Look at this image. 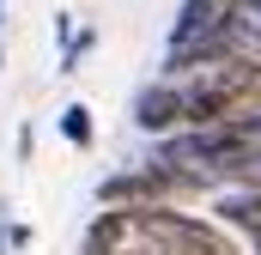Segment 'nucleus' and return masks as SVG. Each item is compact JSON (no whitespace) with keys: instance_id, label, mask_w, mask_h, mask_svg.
I'll return each mask as SVG.
<instances>
[{"instance_id":"1","label":"nucleus","mask_w":261,"mask_h":255,"mask_svg":"<svg viewBox=\"0 0 261 255\" xmlns=\"http://www.w3.org/2000/svg\"><path fill=\"white\" fill-rule=\"evenodd\" d=\"M182 91L189 128H213L231 116H255L261 110V55H231V61H206L189 73H158Z\"/></svg>"},{"instance_id":"2","label":"nucleus","mask_w":261,"mask_h":255,"mask_svg":"<svg viewBox=\"0 0 261 255\" xmlns=\"http://www.w3.org/2000/svg\"><path fill=\"white\" fill-rule=\"evenodd\" d=\"M97 213H152V207H189V200H206L195 176L182 170H164L152 158H134V164H116L110 176H97Z\"/></svg>"},{"instance_id":"3","label":"nucleus","mask_w":261,"mask_h":255,"mask_svg":"<svg viewBox=\"0 0 261 255\" xmlns=\"http://www.w3.org/2000/svg\"><path fill=\"white\" fill-rule=\"evenodd\" d=\"M128 122L134 134H146V140H164V134H182L189 128V110H182V91L170 85V79H146L140 91L128 97Z\"/></svg>"},{"instance_id":"4","label":"nucleus","mask_w":261,"mask_h":255,"mask_svg":"<svg viewBox=\"0 0 261 255\" xmlns=\"http://www.w3.org/2000/svg\"><path fill=\"white\" fill-rule=\"evenodd\" d=\"M206 213H213L237 243H249V255H261V189H219L206 200Z\"/></svg>"},{"instance_id":"5","label":"nucleus","mask_w":261,"mask_h":255,"mask_svg":"<svg viewBox=\"0 0 261 255\" xmlns=\"http://www.w3.org/2000/svg\"><path fill=\"white\" fill-rule=\"evenodd\" d=\"M55 134H61L73 152H91V146H97V116H91V104H85V97L61 104V116H55Z\"/></svg>"},{"instance_id":"6","label":"nucleus","mask_w":261,"mask_h":255,"mask_svg":"<svg viewBox=\"0 0 261 255\" xmlns=\"http://www.w3.org/2000/svg\"><path fill=\"white\" fill-rule=\"evenodd\" d=\"M91 49H97V31H91V24H79V31H73V43L55 49V73H79V61H85Z\"/></svg>"},{"instance_id":"7","label":"nucleus","mask_w":261,"mask_h":255,"mask_svg":"<svg viewBox=\"0 0 261 255\" xmlns=\"http://www.w3.org/2000/svg\"><path fill=\"white\" fill-rule=\"evenodd\" d=\"M12 225H18V219H12V200L0 194V255H12Z\"/></svg>"},{"instance_id":"8","label":"nucleus","mask_w":261,"mask_h":255,"mask_svg":"<svg viewBox=\"0 0 261 255\" xmlns=\"http://www.w3.org/2000/svg\"><path fill=\"white\" fill-rule=\"evenodd\" d=\"M31 158H37V128L18 122V164H31Z\"/></svg>"},{"instance_id":"9","label":"nucleus","mask_w":261,"mask_h":255,"mask_svg":"<svg viewBox=\"0 0 261 255\" xmlns=\"http://www.w3.org/2000/svg\"><path fill=\"white\" fill-rule=\"evenodd\" d=\"M73 43V12H55V49Z\"/></svg>"},{"instance_id":"10","label":"nucleus","mask_w":261,"mask_h":255,"mask_svg":"<svg viewBox=\"0 0 261 255\" xmlns=\"http://www.w3.org/2000/svg\"><path fill=\"white\" fill-rule=\"evenodd\" d=\"M31 237H37V231H31V225L18 219V225H12V255H18V249H31Z\"/></svg>"},{"instance_id":"11","label":"nucleus","mask_w":261,"mask_h":255,"mask_svg":"<svg viewBox=\"0 0 261 255\" xmlns=\"http://www.w3.org/2000/svg\"><path fill=\"white\" fill-rule=\"evenodd\" d=\"M0 31H6V0H0Z\"/></svg>"},{"instance_id":"12","label":"nucleus","mask_w":261,"mask_h":255,"mask_svg":"<svg viewBox=\"0 0 261 255\" xmlns=\"http://www.w3.org/2000/svg\"><path fill=\"white\" fill-rule=\"evenodd\" d=\"M0 67H6V49H0Z\"/></svg>"},{"instance_id":"13","label":"nucleus","mask_w":261,"mask_h":255,"mask_svg":"<svg viewBox=\"0 0 261 255\" xmlns=\"http://www.w3.org/2000/svg\"><path fill=\"white\" fill-rule=\"evenodd\" d=\"M255 6H261V0H255Z\"/></svg>"}]
</instances>
